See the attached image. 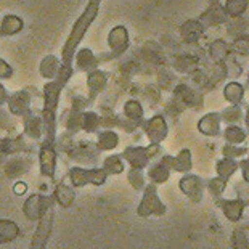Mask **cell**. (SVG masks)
I'll use <instances>...</instances> for the list:
<instances>
[{"label": "cell", "instance_id": "obj_11", "mask_svg": "<svg viewBox=\"0 0 249 249\" xmlns=\"http://www.w3.org/2000/svg\"><path fill=\"white\" fill-rule=\"evenodd\" d=\"M8 108L17 116L28 114V111H29L28 92H23V90H21V92H17V93H13L12 97H8Z\"/></svg>", "mask_w": 249, "mask_h": 249}, {"label": "cell", "instance_id": "obj_3", "mask_svg": "<svg viewBox=\"0 0 249 249\" xmlns=\"http://www.w3.org/2000/svg\"><path fill=\"white\" fill-rule=\"evenodd\" d=\"M108 45L114 55H123L129 49V33L124 26H116L109 31Z\"/></svg>", "mask_w": 249, "mask_h": 249}, {"label": "cell", "instance_id": "obj_34", "mask_svg": "<svg viewBox=\"0 0 249 249\" xmlns=\"http://www.w3.org/2000/svg\"><path fill=\"white\" fill-rule=\"evenodd\" d=\"M105 167L108 169L109 172H113V174H118V172H121L124 169V166H123V162H121V160L118 156H111V158H108L107 160V162H105Z\"/></svg>", "mask_w": 249, "mask_h": 249}, {"label": "cell", "instance_id": "obj_19", "mask_svg": "<svg viewBox=\"0 0 249 249\" xmlns=\"http://www.w3.org/2000/svg\"><path fill=\"white\" fill-rule=\"evenodd\" d=\"M124 114H125V119L130 121L132 124L140 125L143 123V108H142L140 102H137V100H129V102H125Z\"/></svg>", "mask_w": 249, "mask_h": 249}, {"label": "cell", "instance_id": "obj_35", "mask_svg": "<svg viewBox=\"0 0 249 249\" xmlns=\"http://www.w3.org/2000/svg\"><path fill=\"white\" fill-rule=\"evenodd\" d=\"M12 74H13L12 66L0 58V79H8V77H12Z\"/></svg>", "mask_w": 249, "mask_h": 249}, {"label": "cell", "instance_id": "obj_14", "mask_svg": "<svg viewBox=\"0 0 249 249\" xmlns=\"http://www.w3.org/2000/svg\"><path fill=\"white\" fill-rule=\"evenodd\" d=\"M76 65H77V70L79 71L90 72V71L97 70L98 60H97V56L93 55L92 50L82 49V50H79L77 53H76Z\"/></svg>", "mask_w": 249, "mask_h": 249}, {"label": "cell", "instance_id": "obj_7", "mask_svg": "<svg viewBox=\"0 0 249 249\" xmlns=\"http://www.w3.org/2000/svg\"><path fill=\"white\" fill-rule=\"evenodd\" d=\"M220 124H222L220 113H208L201 118V121L198 123V129L203 135L219 137L220 135Z\"/></svg>", "mask_w": 249, "mask_h": 249}, {"label": "cell", "instance_id": "obj_16", "mask_svg": "<svg viewBox=\"0 0 249 249\" xmlns=\"http://www.w3.org/2000/svg\"><path fill=\"white\" fill-rule=\"evenodd\" d=\"M230 53V45L225 40H214L209 45V56L214 63H225Z\"/></svg>", "mask_w": 249, "mask_h": 249}, {"label": "cell", "instance_id": "obj_4", "mask_svg": "<svg viewBox=\"0 0 249 249\" xmlns=\"http://www.w3.org/2000/svg\"><path fill=\"white\" fill-rule=\"evenodd\" d=\"M174 98H176V102H178L180 105H185V107H196V105L203 103L201 95L195 89L187 86V84H178L174 89Z\"/></svg>", "mask_w": 249, "mask_h": 249}, {"label": "cell", "instance_id": "obj_18", "mask_svg": "<svg viewBox=\"0 0 249 249\" xmlns=\"http://www.w3.org/2000/svg\"><path fill=\"white\" fill-rule=\"evenodd\" d=\"M23 29V21L15 15H7L0 21V36H13Z\"/></svg>", "mask_w": 249, "mask_h": 249}, {"label": "cell", "instance_id": "obj_22", "mask_svg": "<svg viewBox=\"0 0 249 249\" xmlns=\"http://www.w3.org/2000/svg\"><path fill=\"white\" fill-rule=\"evenodd\" d=\"M248 132L245 129H241V125H227V129L224 130V139L229 145H240L246 140Z\"/></svg>", "mask_w": 249, "mask_h": 249}, {"label": "cell", "instance_id": "obj_41", "mask_svg": "<svg viewBox=\"0 0 249 249\" xmlns=\"http://www.w3.org/2000/svg\"><path fill=\"white\" fill-rule=\"evenodd\" d=\"M245 89H249V72H248V81L245 84Z\"/></svg>", "mask_w": 249, "mask_h": 249}, {"label": "cell", "instance_id": "obj_26", "mask_svg": "<svg viewBox=\"0 0 249 249\" xmlns=\"http://www.w3.org/2000/svg\"><path fill=\"white\" fill-rule=\"evenodd\" d=\"M171 166L178 172L190 171V169H192V153H190L188 150H182L178 153V156L176 158V160H172Z\"/></svg>", "mask_w": 249, "mask_h": 249}, {"label": "cell", "instance_id": "obj_33", "mask_svg": "<svg viewBox=\"0 0 249 249\" xmlns=\"http://www.w3.org/2000/svg\"><path fill=\"white\" fill-rule=\"evenodd\" d=\"M227 187V180L225 178H222V177H217L214 180H211L209 182V190H211V193L215 195V196H219L224 193V190Z\"/></svg>", "mask_w": 249, "mask_h": 249}, {"label": "cell", "instance_id": "obj_29", "mask_svg": "<svg viewBox=\"0 0 249 249\" xmlns=\"http://www.w3.org/2000/svg\"><path fill=\"white\" fill-rule=\"evenodd\" d=\"M98 125H100L98 114L90 113V111H87V113H81V129L87 130V132H93L98 129Z\"/></svg>", "mask_w": 249, "mask_h": 249}, {"label": "cell", "instance_id": "obj_32", "mask_svg": "<svg viewBox=\"0 0 249 249\" xmlns=\"http://www.w3.org/2000/svg\"><path fill=\"white\" fill-rule=\"evenodd\" d=\"M71 76H72V68L70 65H61L55 76V81L60 82L61 86H65V84L71 79Z\"/></svg>", "mask_w": 249, "mask_h": 249}, {"label": "cell", "instance_id": "obj_12", "mask_svg": "<svg viewBox=\"0 0 249 249\" xmlns=\"http://www.w3.org/2000/svg\"><path fill=\"white\" fill-rule=\"evenodd\" d=\"M174 70L182 74H192L196 70H199L198 58L190 53H180L176 56V60H174Z\"/></svg>", "mask_w": 249, "mask_h": 249}, {"label": "cell", "instance_id": "obj_23", "mask_svg": "<svg viewBox=\"0 0 249 249\" xmlns=\"http://www.w3.org/2000/svg\"><path fill=\"white\" fill-rule=\"evenodd\" d=\"M222 206V209H224L225 215L229 217L230 220H236L240 219V215L243 214V201L240 199H235V201H222L219 203Z\"/></svg>", "mask_w": 249, "mask_h": 249}, {"label": "cell", "instance_id": "obj_8", "mask_svg": "<svg viewBox=\"0 0 249 249\" xmlns=\"http://www.w3.org/2000/svg\"><path fill=\"white\" fill-rule=\"evenodd\" d=\"M61 89H63V86L58 81H55V79L45 84V87H44V109H49V111L56 109Z\"/></svg>", "mask_w": 249, "mask_h": 249}, {"label": "cell", "instance_id": "obj_40", "mask_svg": "<svg viewBox=\"0 0 249 249\" xmlns=\"http://www.w3.org/2000/svg\"><path fill=\"white\" fill-rule=\"evenodd\" d=\"M245 124H246V129H248V134H249V107H246V113H245Z\"/></svg>", "mask_w": 249, "mask_h": 249}, {"label": "cell", "instance_id": "obj_36", "mask_svg": "<svg viewBox=\"0 0 249 249\" xmlns=\"http://www.w3.org/2000/svg\"><path fill=\"white\" fill-rule=\"evenodd\" d=\"M42 162H44V167L49 171L50 167H53L55 164V155L49 150H44V156H42Z\"/></svg>", "mask_w": 249, "mask_h": 249}, {"label": "cell", "instance_id": "obj_38", "mask_svg": "<svg viewBox=\"0 0 249 249\" xmlns=\"http://www.w3.org/2000/svg\"><path fill=\"white\" fill-rule=\"evenodd\" d=\"M238 166H240V169H241L243 178H245L246 182L249 183V160H241Z\"/></svg>", "mask_w": 249, "mask_h": 249}, {"label": "cell", "instance_id": "obj_37", "mask_svg": "<svg viewBox=\"0 0 249 249\" xmlns=\"http://www.w3.org/2000/svg\"><path fill=\"white\" fill-rule=\"evenodd\" d=\"M130 180H132V183L135 185L137 188H140L142 187V176H140V169H134V171L130 172Z\"/></svg>", "mask_w": 249, "mask_h": 249}, {"label": "cell", "instance_id": "obj_5", "mask_svg": "<svg viewBox=\"0 0 249 249\" xmlns=\"http://www.w3.org/2000/svg\"><path fill=\"white\" fill-rule=\"evenodd\" d=\"M204 26L199 19H188L180 26V37L187 44H196L204 34Z\"/></svg>", "mask_w": 249, "mask_h": 249}, {"label": "cell", "instance_id": "obj_39", "mask_svg": "<svg viewBox=\"0 0 249 249\" xmlns=\"http://www.w3.org/2000/svg\"><path fill=\"white\" fill-rule=\"evenodd\" d=\"M8 102V93H7V90H5V87L0 84V105H5Z\"/></svg>", "mask_w": 249, "mask_h": 249}, {"label": "cell", "instance_id": "obj_42", "mask_svg": "<svg viewBox=\"0 0 249 249\" xmlns=\"http://www.w3.org/2000/svg\"><path fill=\"white\" fill-rule=\"evenodd\" d=\"M0 21H2V19H0Z\"/></svg>", "mask_w": 249, "mask_h": 249}, {"label": "cell", "instance_id": "obj_10", "mask_svg": "<svg viewBox=\"0 0 249 249\" xmlns=\"http://www.w3.org/2000/svg\"><path fill=\"white\" fill-rule=\"evenodd\" d=\"M180 188L193 201H201L203 198V182L196 176H187L180 180Z\"/></svg>", "mask_w": 249, "mask_h": 249}, {"label": "cell", "instance_id": "obj_9", "mask_svg": "<svg viewBox=\"0 0 249 249\" xmlns=\"http://www.w3.org/2000/svg\"><path fill=\"white\" fill-rule=\"evenodd\" d=\"M108 84V76L103 71H100L98 68L89 72L87 77V87L90 90V100H93L97 95H100L105 90Z\"/></svg>", "mask_w": 249, "mask_h": 249}, {"label": "cell", "instance_id": "obj_31", "mask_svg": "<svg viewBox=\"0 0 249 249\" xmlns=\"http://www.w3.org/2000/svg\"><path fill=\"white\" fill-rule=\"evenodd\" d=\"M225 158H243L248 153V148L246 146H240V145H227L224 146V150H222Z\"/></svg>", "mask_w": 249, "mask_h": 249}, {"label": "cell", "instance_id": "obj_27", "mask_svg": "<svg viewBox=\"0 0 249 249\" xmlns=\"http://www.w3.org/2000/svg\"><path fill=\"white\" fill-rule=\"evenodd\" d=\"M230 52L233 55H241L248 56L249 55V36H238L235 40L230 44Z\"/></svg>", "mask_w": 249, "mask_h": 249}, {"label": "cell", "instance_id": "obj_20", "mask_svg": "<svg viewBox=\"0 0 249 249\" xmlns=\"http://www.w3.org/2000/svg\"><path fill=\"white\" fill-rule=\"evenodd\" d=\"M249 7V0H225L224 8L229 18H241Z\"/></svg>", "mask_w": 249, "mask_h": 249}, {"label": "cell", "instance_id": "obj_17", "mask_svg": "<svg viewBox=\"0 0 249 249\" xmlns=\"http://www.w3.org/2000/svg\"><path fill=\"white\" fill-rule=\"evenodd\" d=\"M220 118L222 123H225L227 125H240L245 114H243L241 105H230L225 109L220 111Z\"/></svg>", "mask_w": 249, "mask_h": 249}, {"label": "cell", "instance_id": "obj_30", "mask_svg": "<svg viewBox=\"0 0 249 249\" xmlns=\"http://www.w3.org/2000/svg\"><path fill=\"white\" fill-rule=\"evenodd\" d=\"M40 129H42V118H34V116L33 118H28V121H26V134L37 139L42 132Z\"/></svg>", "mask_w": 249, "mask_h": 249}, {"label": "cell", "instance_id": "obj_6", "mask_svg": "<svg viewBox=\"0 0 249 249\" xmlns=\"http://www.w3.org/2000/svg\"><path fill=\"white\" fill-rule=\"evenodd\" d=\"M146 135L153 143H160L167 137V124L162 116H155L145 124Z\"/></svg>", "mask_w": 249, "mask_h": 249}, {"label": "cell", "instance_id": "obj_15", "mask_svg": "<svg viewBox=\"0 0 249 249\" xmlns=\"http://www.w3.org/2000/svg\"><path fill=\"white\" fill-rule=\"evenodd\" d=\"M125 160L129 161L134 169H142L143 166H146L148 160H150V156H148V151L146 148H127L125 153H124Z\"/></svg>", "mask_w": 249, "mask_h": 249}, {"label": "cell", "instance_id": "obj_13", "mask_svg": "<svg viewBox=\"0 0 249 249\" xmlns=\"http://www.w3.org/2000/svg\"><path fill=\"white\" fill-rule=\"evenodd\" d=\"M245 92H246V89L243 84L231 81L224 87V98L230 105H241L243 100H245Z\"/></svg>", "mask_w": 249, "mask_h": 249}, {"label": "cell", "instance_id": "obj_25", "mask_svg": "<svg viewBox=\"0 0 249 249\" xmlns=\"http://www.w3.org/2000/svg\"><path fill=\"white\" fill-rule=\"evenodd\" d=\"M142 55L148 63H151V65H160V63L164 60L161 50L158 49V45L153 44V42H148V44L143 47Z\"/></svg>", "mask_w": 249, "mask_h": 249}, {"label": "cell", "instance_id": "obj_24", "mask_svg": "<svg viewBox=\"0 0 249 249\" xmlns=\"http://www.w3.org/2000/svg\"><path fill=\"white\" fill-rule=\"evenodd\" d=\"M238 167H240L238 166V162L233 161L231 158H224V160H220L219 162H217V174H219V177L227 180L236 172Z\"/></svg>", "mask_w": 249, "mask_h": 249}, {"label": "cell", "instance_id": "obj_21", "mask_svg": "<svg viewBox=\"0 0 249 249\" xmlns=\"http://www.w3.org/2000/svg\"><path fill=\"white\" fill-rule=\"evenodd\" d=\"M60 66H61L60 60H58V58L53 56V55H49V56H45L44 60H42L39 71L45 79H55L58 70H60Z\"/></svg>", "mask_w": 249, "mask_h": 249}, {"label": "cell", "instance_id": "obj_2", "mask_svg": "<svg viewBox=\"0 0 249 249\" xmlns=\"http://www.w3.org/2000/svg\"><path fill=\"white\" fill-rule=\"evenodd\" d=\"M198 19L203 23L204 28H217V26L227 24L229 17H227L224 5L219 0H209V7L201 13Z\"/></svg>", "mask_w": 249, "mask_h": 249}, {"label": "cell", "instance_id": "obj_1", "mask_svg": "<svg viewBox=\"0 0 249 249\" xmlns=\"http://www.w3.org/2000/svg\"><path fill=\"white\" fill-rule=\"evenodd\" d=\"M100 3H102V0H89L84 13L79 17V19L76 21V23H74L71 34H70V37H68L65 47H63V65L71 66L72 58H74V55H76V49H77L79 42L82 40V37L86 36L87 29L90 28V24H92L95 21V18H97L98 10H100Z\"/></svg>", "mask_w": 249, "mask_h": 249}, {"label": "cell", "instance_id": "obj_28", "mask_svg": "<svg viewBox=\"0 0 249 249\" xmlns=\"http://www.w3.org/2000/svg\"><path fill=\"white\" fill-rule=\"evenodd\" d=\"M119 137L113 130H105L98 135V146L102 150H113L114 146H118Z\"/></svg>", "mask_w": 249, "mask_h": 249}]
</instances>
